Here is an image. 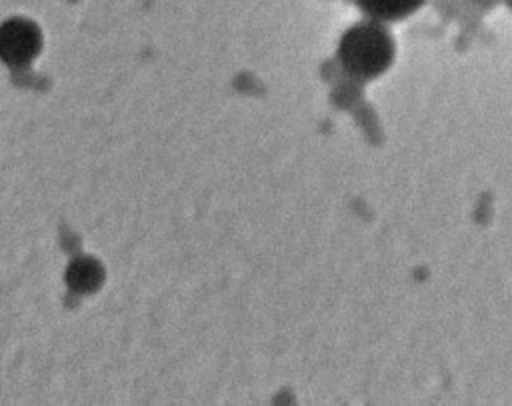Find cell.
Here are the masks:
<instances>
[{
	"label": "cell",
	"instance_id": "obj_3",
	"mask_svg": "<svg viewBox=\"0 0 512 406\" xmlns=\"http://www.w3.org/2000/svg\"><path fill=\"white\" fill-rule=\"evenodd\" d=\"M352 2L366 18H374L384 24L402 22L426 4V0H352Z\"/></svg>",
	"mask_w": 512,
	"mask_h": 406
},
{
	"label": "cell",
	"instance_id": "obj_5",
	"mask_svg": "<svg viewBox=\"0 0 512 406\" xmlns=\"http://www.w3.org/2000/svg\"><path fill=\"white\" fill-rule=\"evenodd\" d=\"M502 0H464L466 6H470L474 12H492Z\"/></svg>",
	"mask_w": 512,
	"mask_h": 406
},
{
	"label": "cell",
	"instance_id": "obj_4",
	"mask_svg": "<svg viewBox=\"0 0 512 406\" xmlns=\"http://www.w3.org/2000/svg\"><path fill=\"white\" fill-rule=\"evenodd\" d=\"M102 280V270L100 264L88 258H80L76 260L70 270H68V282L70 288L78 290V292H90L98 286V282Z\"/></svg>",
	"mask_w": 512,
	"mask_h": 406
},
{
	"label": "cell",
	"instance_id": "obj_2",
	"mask_svg": "<svg viewBox=\"0 0 512 406\" xmlns=\"http://www.w3.org/2000/svg\"><path fill=\"white\" fill-rule=\"evenodd\" d=\"M42 36L34 22L12 18L0 26V58L10 66H24L36 58Z\"/></svg>",
	"mask_w": 512,
	"mask_h": 406
},
{
	"label": "cell",
	"instance_id": "obj_1",
	"mask_svg": "<svg viewBox=\"0 0 512 406\" xmlns=\"http://www.w3.org/2000/svg\"><path fill=\"white\" fill-rule=\"evenodd\" d=\"M396 42L384 22L364 18L352 24L340 38L338 62L354 80H374L394 62Z\"/></svg>",
	"mask_w": 512,
	"mask_h": 406
},
{
	"label": "cell",
	"instance_id": "obj_6",
	"mask_svg": "<svg viewBox=\"0 0 512 406\" xmlns=\"http://www.w3.org/2000/svg\"><path fill=\"white\" fill-rule=\"evenodd\" d=\"M502 2H504V4H506V8L512 12V0H502Z\"/></svg>",
	"mask_w": 512,
	"mask_h": 406
}]
</instances>
